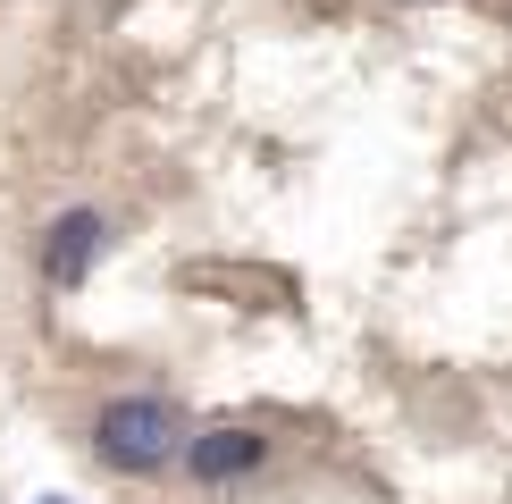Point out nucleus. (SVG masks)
Listing matches in <instances>:
<instances>
[{
  "label": "nucleus",
  "instance_id": "2",
  "mask_svg": "<svg viewBox=\"0 0 512 504\" xmlns=\"http://www.w3.org/2000/svg\"><path fill=\"white\" fill-rule=\"evenodd\" d=\"M101 236H110V227H101V210H59L51 236H42V278H51V286H84Z\"/></svg>",
  "mask_w": 512,
  "mask_h": 504
},
{
  "label": "nucleus",
  "instance_id": "1",
  "mask_svg": "<svg viewBox=\"0 0 512 504\" xmlns=\"http://www.w3.org/2000/svg\"><path fill=\"white\" fill-rule=\"evenodd\" d=\"M194 437H185V412L160 404V395H118V404H101L93 420V454L110 462V471H168V454H185Z\"/></svg>",
  "mask_w": 512,
  "mask_h": 504
},
{
  "label": "nucleus",
  "instance_id": "4",
  "mask_svg": "<svg viewBox=\"0 0 512 504\" xmlns=\"http://www.w3.org/2000/svg\"><path fill=\"white\" fill-rule=\"evenodd\" d=\"M42 504H68V496H42Z\"/></svg>",
  "mask_w": 512,
  "mask_h": 504
},
{
  "label": "nucleus",
  "instance_id": "3",
  "mask_svg": "<svg viewBox=\"0 0 512 504\" xmlns=\"http://www.w3.org/2000/svg\"><path fill=\"white\" fill-rule=\"evenodd\" d=\"M269 446H261V429H236V420H219V429H194V446H185V471L202 479V488H227L236 471H252Z\"/></svg>",
  "mask_w": 512,
  "mask_h": 504
}]
</instances>
